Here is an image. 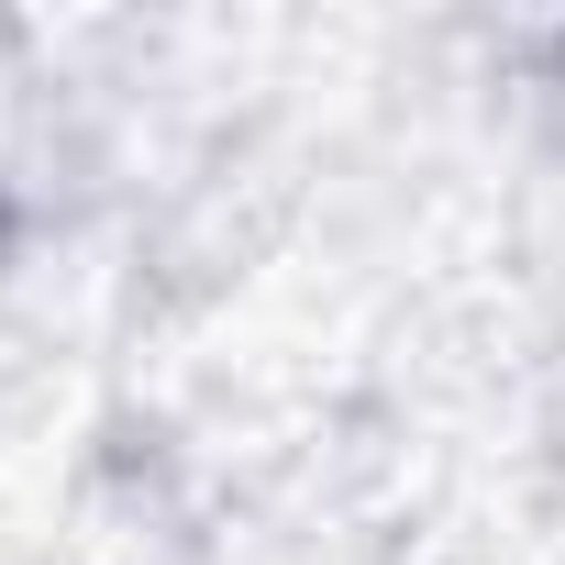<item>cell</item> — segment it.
<instances>
[]
</instances>
